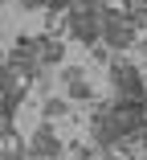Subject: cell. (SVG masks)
<instances>
[{"label":"cell","instance_id":"3","mask_svg":"<svg viewBox=\"0 0 147 160\" xmlns=\"http://www.w3.org/2000/svg\"><path fill=\"white\" fill-rule=\"evenodd\" d=\"M62 152H66L62 136L53 132V123L41 119L33 127V136H29V160H62Z\"/></svg>","mask_w":147,"mask_h":160},{"label":"cell","instance_id":"4","mask_svg":"<svg viewBox=\"0 0 147 160\" xmlns=\"http://www.w3.org/2000/svg\"><path fill=\"white\" fill-rule=\"evenodd\" d=\"M102 25H106V17H98V12H70L66 33H70L74 41H82L86 49H94V45L102 41Z\"/></svg>","mask_w":147,"mask_h":160},{"label":"cell","instance_id":"10","mask_svg":"<svg viewBox=\"0 0 147 160\" xmlns=\"http://www.w3.org/2000/svg\"><path fill=\"white\" fill-rule=\"evenodd\" d=\"M139 53H143V58H147V37H143V41H139Z\"/></svg>","mask_w":147,"mask_h":160},{"label":"cell","instance_id":"9","mask_svg":"<svg viewBox=\"0 0 147 160\" xmlns=\"http://www.w3.org/2000/svg\"><path fill=\"white\" fill-rule=\"evenodd\" d=\"M21 8L25 12H37V8H45V0H21Z\"/></svg>","mask_w":147,"mask_h":160},{"label":"cell","instance_id":"6","mask_svg":"<svg viewBox=\"0 0 147 160\" xmlns=\"http://www.w3.org/2000/svg\"><path fill=\"white\" fill-rule=\"evenodd\" d=\"M41 115H45V123H53V119H70V99H62V94H49L45 107H41Z\"/></svg>","mask_w":147,"mask_h":160},{"label":"cell","instance_id":"5","mask_svg":"<svg viewBox=\"0 0 147 160\" xmlns=\"http://www.w3.org/2000/svg\"><path fill=\"white\" fill-rule=\"evenodd\" d=\"M33 58H37V66L41 70H49V66H62L66 62V41H62V33H37L33 37Z\"/></svg>","mask_w":147,"mask_h":160},{"label":"cell","instance_id":"11","mask_svg":"<svg viewBox=\"0 0 147 160\" xmlns=\"http://www.w3.org/2000/svg\"><path fill=\"white\" fill-rule=\"evenodd\" d=\"M0 4H4V0H0Z\"/></svg>","mask_w":147,"mask_h":160},{"label":"cell","instance_id":"12","mask_svg":"<svg viewBox=\"0 0 147 160\" xmlns=\"http://www.w3.org/2000/svg\"><path fill=\"white\" fill-rule=\"evenodd\" d=\"M0 62H4V58H0Z\"/></svg>","mask_w":147,"mask_h":160},{"label":"cell","instance_id":"1","mask_svg":"<svg viewBox=\"0 0 147 160\" xmlns=\"http://www.w3.org/2000/svg\"><path fill=\"white\" fill-rule=\"evenodd\" d=\"M37 78H41V66H37L33 58H16V53H8L4 62H0V90H4L16 107L25 103V94L37 86Z\"/></svg>","mask_w":147,"mask_h":160},{"label":"cell","instance_id":"7","mask_svg":"<svg viewBox=\"0 0 147 160\" xmlns=\"http://www.w3.org/2000/svg\"><path fill=\"white\" fill-rule=\"evenodd\" d=\"M57 82H62V90H74V86H82V82H86V70H82V66H62Z\"/></svg>","mask_w":147,"mask_h":160},{"label":"cell","instance_id":"2","mask_svg":"<svg viewBox=\"0 0 147 160\" xmlns=\"http://www.w3.org/2000/svg\"><path fill=\"white\" fill-rule=\"evenodd\" d=\"M139 41H143V33L131 25V17H106V25H102V45H106L114 58L131 53Z\"/></svg>","mask_w":147,"mask_h":160},{"label":"cell","instance_id":"8","mask_svg":"<svg viewBox=\"0 0 147 160\" xmlns=\"http://www.w3.org/2000/svg\"><path fill=\"white\" fill-rule=\"evenodd\" d=\"M0 115H8V119H16V103L8 99L4 90H0Z\"/></svg>","mask_w":147,"mask_h":160}]
</instances>
